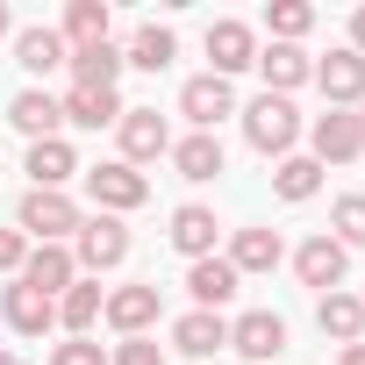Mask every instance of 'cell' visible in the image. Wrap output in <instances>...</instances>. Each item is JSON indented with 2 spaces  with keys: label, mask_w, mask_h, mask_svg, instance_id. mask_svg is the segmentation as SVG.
<instances>
[{
  "label": "cell",
  "mask_w": 365,
  "mask_h": 365,
  "mask_svg": "<svg viewBox=\"0 0 365 365\" xmlns=\"http://www.w3.org/2000/svg\"><path fill=\"white\" fill-rule=\"evenodd\" d=\"M244 136H251V150H265V158H294V136H301V115H294V101H279V93H258V101L244 108Z\"/></svg>",
  "instance_id": "cell-1"
},
{
  "label": "cell",
  "mask_w": 365,
  "mask_h": 365,
  "mask_svg": "<svg viewBox=\"0 0 365 365\" xmlns=\"http://www.w3.org/2000/svg\"><path fill=\"white\" fill-rule=\"evenodd\" d=\"M86 194H93V215H129V208L150 201V179L115 158V165H93V172H86Z\"/></svg>",
  "instance_id": "cell-2"
},
{
  "label": "cell",
  "mask_w": 365,
  "mask_h": 365,
  "mask_svg": "<svg viewBox=\"0 0 365 365\" xmlns=\"http://www.w3.org/2000/svg\"><path fill=\"white\" fill-rule=\"evenodd\" d=\"M15 230H22V237H36V244H65V237L79 230V208H72L65 194H51V187H29V194H22Z\"/></svg>",
  "instance_id": "cell-3"
},
{
  "label": "cell",
  "mask_w": 365,
  "mask_h": 365,
  "mask_svg": "<svg viewBox=\"0 0 365 365\" xmlns=\"http://www.w3.org/2000/svg\"><path fill=\"white\" fill-rule=\"evenodd\" d=\"M79 251H72V265H86V272H115L122 258H129V230H122V215H79Z\"/></svg>",
  "instance_id": "cell-4"
},
{
  "label": "cell",
  "mask_w": 365,
  "mask_h": 365,
  "mask_svg": "<svg viewBox=\"0 0 365 365\" xmlns=\"http://www.w3.org/2000/svg\"><path fill=\"white\" fill-rule=\"evenodd\" d=\"M179 115H187L201 136H215V122H222V115H237V86H230V79H215V72H201V79L179 86Z\"/></svg>",
  "instance_id": "cell-5"
},
{
  "label": "cell",
  "mask_w": 365,
  "mask_h": 365,
  "mask_svg": "<svg viewBox=\"0 0 365 365\" xmlns=\"http://www.w3.org/2000/svg\"><path fill=\"white\" fill-rule=\"evenodd\" d=\"M122 165H150V158H165L172 150V129H165V115L158 108H122Z\"/></svg>",
  "instance_id": "cell-6"
},
{
  "label": "cell",
  "mask_w": 365,
  "mask_h": 365,
  "mask_svg": "<svg viewBox=\"0 0 365 365\" xmlns=\"http://www.w3.org/2000/svg\"><path fill=\"white\" fill-rule=\"evenodd\" d=\"M308 143H315V165H351V158H365V136H358V115H351V108L315 115Z\"/></svg>",
  "instance_id": "cell-7"
},
{
  "label": "cell",
  "mask_w": 365,
  "mask_h": 365,
  "mask_svg": "<svg viewBox=\"0 0 365 365\" xmlns=\"http://www.w3.org/2000/svg\"><path fill=\"white\" fill-rule=\"evenodd\" d=\"M230 351H237V358H251V365H265V358H279V351H287V322H279L272 308H251V315H237V322H230Z\"/></svg>",
  "instance_id": "cell-8"
},
{
  "label": "cell",
  "mask_w": 365,
  "mask_h": 365,
  "mask_svg": "<svg viewBox=\"0 0 365 365\" xmlns=\"http://www.w3.org/2000/svg\"><path fill=\"white\" fill-rule=\"evenodd\" d=\"M344 265H351V251H344L336 237H308V244L294 251V272H301V287H315V294H336V287H344Z\"/></svg>",
  "instance_id": "cell-9"
},
{
  "label": "cell",
  "mask_w": 365,
  "mask_h": 365,
  "mask_svg": "<svg viewBox=\"0 0 365 365\" xmlns=\"http://www.w3.org/2000/svg\"><path fill=\"white\" fill-rule=\"evenodd\" d=\"M244 65H258V36L244 22H208V72L215 79H237Z\"/></svg>",
  "instance_id": "cell-10"
},
{
  "label": "cell",
  "mask_w": 365,
  "mask_h": 365,
  "mask_svg": "<svg viewBox=\"0 0 365 365\" xmlns=\"http://www.w3.org/2000/svg\"><path fill=\"white\" fill-rule=\"evenodd\" d=\"M315 86L329 93V108H358L365 101V58L344 43V51H329L322 65H315Z\"/></svg>",
  "instance_id": "cell-11"
},
{
  "label": "cell",
  "mask_w": 365,
  "mask_h": 365,
  "mask_svg": "<svg viewBox=\"0 0 365 365\" xmlns=\"http://www.w3.org/2000/svg\"><path fill=\"white\" fill-rule=\"evenodd\" d=\"M258 72H265V93H279V101H287L294 86H308V79H315V58H308L301 43H265V51H258Z\"/></svg>",
  "instance_id": "cell-12"
},
{
  "label": "cell",
  "mask_w": 365,
  "mask_h": 365,
  "mask_svg": "<svg viewBox=\"0 0 365 365\" xmlns=\"http://www.w3.org/2000/svg\"><path fill=\"white\" fill-rule=\"evenodd\" d=\"M187 294H194V308L222 315V301H237V265L230 258H194L187 265Z\"/></svg>",
  "instance_id": "cell-13"
},
{
  "label": "cell",
  "mask_w": 365,
  "mask_h": 365,
  "mask_svg": "<svg viewBox=\"0 0 365 365\" xmlns=\"http://www.w3.org/2000/svg\"><path fill=\"white\" fill-rule=\"evenodd\" d=\"M22 279H29L36 294H51V301H58V294L79 279V265H72V251H65V244H36V251L22 258Z\"/></svg>",
  "instance_id": "cell-14"
},
{
  "label": "cell",
  "mask_w": 365,
  "mask_h": 365,
  "mask_svg": "<svg viewBox=\"0 0 365 365\" xmlns=\"http://www.w3.org/2000/svg\"><path fill=\"white\" fill-rule=\"evenodd\" d=\"M101 315H108L122 336H143V329L158 322V287H115V294L101 301Z\"/></svg>",
  "instance_id": "cell-15"
},
{
  "label": "cell",
  "mask_w": 365,
  "mask_h": 365,
  "mask_svg": "<svg viewBox=\"0 0 365 365\" xmlns=\"http://www.w3.org/2000/svg\"><path fill=\"white\" fill-rule=\"evenodd\" d=\"M58 108H65V122H72V129H108V122H122L115 86H72Z\"/></svg>",
  "instance_id": "cell-16"
},
{
  "label": "cell",
  "mask_w": 365,
  "mask_h": 365,
  "mask_svg": "<svg viewBox=\"0 0 365 365\" xmlns=\"http://www.w3.org/2000/svg\"><path fill=\"white\" fill-rule=\"evenodd\" d=\"M8 122L29 136V143H43V136H58V122H65V108L43 93V86H29V93H15L8 101Z\"/></svg>",
  "instance_id": "cell-17"
},
{
  "label": "cell",
  "mask_w": 365,
  "mask_h": 365,
  "mask_svg": "<svg viewBox=\"0 0 365 365\" xmlns=\"http://www.w3.org/2000/svg\"><path fill=\"white\" fill-rule=\"evenodd\" d=\"M315 322H322V336H336V344H365V301L344 294V287L315 301Z\"/></svg>",
  "instance_id": "cell-18"
},
{
  "label": "cell",
  "mask_w": 365,
  "mask_h": 365,
  "mask_svg": "<svg viewBox=\"0 0 365 365\" xmlns=\"http://www.w3.org/2000/svg\"><path fill=\"white\" fill-rule=\"evenodd\" d=\"M215 208H201V201H187L172 215V251H187V258H215Z\"/></svg>",
  "instance_id": "cell-19"
},
{
  "label": "cell",
  "mask_w": 365,
  "mask_h": 365,
  "mask_svg": "<svg viewBox=\"0 0 365 365\" xmlns=\"http://www.w3.org/2000/svg\"><path fill=\"white\" fill-rule=\"evenodd\" d=\"M222 344H230V322L208 315V308H194V315L172 322V351H187V358H208V351H222Z\"/></svg>",
  "instance_id": "cell-20"
},
{
  "label": "cell",
  "mask_w": 365,
  "mask_h": 365,
  "mask_svg": "<svg viewBox=\"0 0 365 365\" xmlns=\"http://www.w3.org/2000/svg\"><path fill=\"white\" fill-rule=\"evenodd\" d=\"M65 58H72V43H65L58 29H15V65H22V72L43 79V72H58Z\"/></svg>",
  "instance_id": "cell-21"
},
{
  "label": "cell",
  "mask_w": 365,
  "mask_h": 365,
  "mask_svg": "<svg viewBox=\"0 0 365 365\" xmlns=\"http://www.w3.org/2000/svg\"><path fill=\"white\" fill-rule=\"evenodd\" d=\"M51 322H58V301H51V294H36L29 279H15V287H8V329H22V336H43Z\"/></svg>",
  "instance_id": "cell-22"
},
{
  "label": "cell",
  "mask_w": 365,
  "mask_h": 365,
  "mask_svg": "<svg viewBox=\"0 0 365 365\" xmlns=\"http://www.w3.org/2000/svg\"><path fill=\"white\" fill-rule=\"evenodd\" d=\"M172 165H179V179H194V187H208V179L222 172V136H179L172 143Z\"/></svg>",
  "instance_id": "cell-23"
},
{
  "label": "cell",
  "mask_w": 365,
  "mask_h": 365,
  "mask_svg": "<svg viewBox=\"0 0 365 365\" xmlns=\"http://www.w3.org/2000/svg\"><path fill=\"white\" fill-rule=\"evenodd\" d=\"M179 58V36L165 29V22H143L136 36H129V51H122V65H136V72H165Z\"/></svg>",
  "instance_id": "cell-24"
},
{
  "label": "cell",
  "mask_w": 365,
  "mask_h": 365,
  "mask_svg": "<svg viewBox=\"0 0 365 365\" xmlns=\"http://www.w3.org/2000/svg\"><path fill=\"white\" fill-rule=\"evenodd\" d=\"M279 258H287L279 230H237V244H230V265H237V279H244V272H272Z\"/></svg>",
  "instance_id": "cell-25"
},
{
  "label": "cell",
  "mask_w": 365,
  "mask_h": 365,
  "mask_svg": "<svg viewBox=\"0 0 365 365\" xmlns=\"http://www.w3.org/2000/svg\"><path fill=\"white\" fill-rule=\"evenodd\" d=\"M79 172V158H72V143L65 136H43V143H29V179H36V187H65V179Z\"/></svg>",
  "instance_id": "cell-26"
},
{
  "label": "cell",
  "mask_w": 365,
  "mask_h": 365,
  "mask_svg": "<svg viewBox=\"0 0 365 365\" xmlns=\"http://www.w3.org/2000/svg\"><path fill=\"white\" fill-rule=\"evenodd\" d=\"M108 22H115V15H108V0H72L58 36H65L72 51H86V43H108Z\"/></svg>",
  "instance_id": "cell-27"
},
{
  "label": "cell",
  "mask_w": 365,
  "mask_h": 365,
  "mask_svg": "<svg viewBox=\"0 0 365 365\" xmlns=\"http://www.w3.org/2000/svg\"><path fill=\"white\" fill-rule=\"evenodd\" d=\"M65 65H72V86H115V79H122V51H115V43H86V51H72Z\"/></svg>",
  "instance_id": "cell-28"
},
{
  "label": "cell",
  "mask_w": 365,
  "mask_h": 365,
  "mask_svg": "<svg viewBox=\"0 0 365 365\" xmlns=\"http://www.w3.org/2000/svg\"><path fill=\"white\" fill-rule=\"evenodd\" d=\"M272 187H279V201H315V194H322V165H315V158H279Z\"/></svg>",
  "instance_id": "cell-29"
},
{
  "label": "cell",
  "mask_w": 365,
  "mask_h": 365,
  "mask_svg": "<svg viewBox=\"0 0 365 365\" xmlns=\"http://www.w3.org/2000/svg\"><path fill=\"white\" fill-rule=\"evenodd\" d=\"M58 322H65L72 336H86V329L101 322V287H79V279H72V287L58 294Z\"/></svg>",
  "instance_id": "cell-30"
},
{
  "label": "cell",
  "mask_w": 365,
  "mask_h": 365,
  "mask_svg": "<svg viewBox=\"0 0 365 365\" xmlns=\"http://www.w3.org/2000/svg\"><path fill=\"white\" fill-rule=\"evenodd\" d=\"M265 29H272V43H301V36L315 29V8H308V0H272V8H265Z\"/></svg>",
  "instance_id": "cell-31"
},
{
  "label": "cell",
  "mask_w": 365,
  "mask_h": 365,
  "mask_svg": "<svg viewBox=\"0 0 365 365\" xmlns=\"http://www.w3.org/2000/svg\"><path fill=\"white\" fill-rule=\"evenodd\" d=\"M329 230H336V244L351 251V244H365V194H344L336 208H329Z\"/></svg>",
  "instance_id": "cell-32"
},
{
  "label": "cell",
  "mask_w": 365,
  "mask_h": 365,
  "mask_svg": "<svg viewBox=\"0 0 365 365\" xmlns=\"http://www.w3.org/2000/svg\"><path fill=\"white\" fill-rule=\"evenodd\" d=\"M108 365H165V351H158L150 336H122V344L108 351Z\"/></svg>",
  "instance_id": "cell-33"
},
{
  "label": "cell",
  "mask_w": 365,
  "mask_h": 365,
  "mask_svg": "<svg viewBox=\"0 0 365 365\" xmlns=\"http://www.w3.org/2000/svg\"><path fill=\"white\" fill-rule=\"evenodd\" d=\"M51 365H108V351H101L93 336H65V344L51 351Z\"/></svg>",
  "instance_id": "cell-34"
},
{
  "label": "cell",
  "mask_w": 365,
  "mask_h": 365,
  "mask_svg": "<svg viewBox=\"0 0 365 365\" xmlns=\"http://www.w3.org/2000/svg\"><path fill=\"white\" fill-rule=\"evenodd\" d=\"M22 258H29V237L22 230H0V272H22Z\"/></svg>",
  "instance_id": "cell-35"
},
{
  "label": "cell",
  "mask_w": 365,
  "mask_h": 365,
  "mask_svg": "<svg viewBox=\"0 0 365 365\" xmlns=\"http://www.w3.org/2000/svg\"><path fill=\"white\" fill-rule=\"evenodd\" d=\"M351 51H358V58H365V8H358V15H351Z\"/></svg>",
  "instance_id": "cell-36"
},
{
  "label": "cell",
  "mask_w": 365,
  "mask_h": 365,
  "mask_svg": "<svg viewBox=\"0 0 365 365\" xmlns=\"http://www.w3.org/2000/svg\"><path fill=\"white\" fill-rule=\"evenodd\" d=\"M336 365H365V344H344V358Z\"/></svg>",
  "instance_id": "cell-37"
},
{
  "label": "cell",
  "mask_w": 365,
  "mask_h": 365,
  "mask_svg": "<svg viewBox=\"0 0 365 365\" xmlns=\"http://www.w3.org/2000/svg\"><path fill=\"white\" fill-rule=\"evenodd\" d=\"M0 36H15V15H8V8H0Z\"/></svg>",
  "instance_id": "cell-38"
},
{
  "label": "cell",
  "mask_w": 365,
  "mask_h": 365,
  "mask_svg": "<svg viewBox=\"0 0 365 365\" xmlns=\"http://www.w3.org/2000/svg\"><path fill=\"white\" fill-rule=\"evenodd\" d=\"M351 115H358V136H365V101H358V108H351Z\"/></svg>",
  "instance_id": "cell-39"
},
{
  "label": "cell",
  "mask_w": 365,
  "mask_h": 365,
  "mask_svg": "<svg viewBox=\"0 0 365 365\" xmlns=\"http://www.w3.org/2000/svg\"><path fill=\"white\" fill-rule=\"evenodd\" d=\"M0 365H22V358H15V351H0Z\"/></svg>",
  "instance_id": "cell-40"
},
{
  "label": "cell",
  "mask_w": 365,
  "mask_h": 365,
  "mask_svg": "<svg viewBox=\"0 0 365 365\" xmlns=\"http://www.w3.org/2000/svg\"><path fill=\"white\" fill-rule=\"evenodd\" d=\"M358 301H365V294H358Z\"/></svg>",
  "instance_id": "cell-41"
}]
</instances>
